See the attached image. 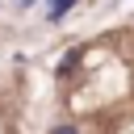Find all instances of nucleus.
<instances>
[{"mask_svg":"<svg viewBox=\"0 0 134 134\" xmlns=\"http://www.w3.org/2000/svg\"><path fill=\"white\" fill-rule=\"evenodd\" d=\"M50 134H80V130H75V126H54Z\"/></svg>","mask_w":134,"mask_h":134,"instance_id":"nucleus-3","label":"nucleus"},{"mask_svg":"<svg viewBox=\"0 0 134 134\" xmlns=\"http://www.w3.org/2000/svg\"><path fill=\"white\" fill-rule=\"evenodd\" d=\"M80 67V50H71V54H63V63H59V71L67 75V71H75Z\"/></svg>","mask_w":134,"mask_h":134,"instance_id":"nucleus-1","label":"nucleus"},{"mask_svg":"<svg viewBox=\"0 0 134 134\" xmlns=\"http://www.w3.org/2000/svg\"><path fill=\"white\" fill-rule=\"evenodd\" d=\"M71 4H75V0H50V21H59V17H63Z\"/></svg>","mask_w":134,"mask_h":134,"instance_id":"nucleus-2","label":"nucleus"}]
</instances>
